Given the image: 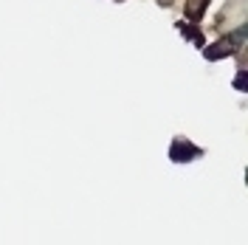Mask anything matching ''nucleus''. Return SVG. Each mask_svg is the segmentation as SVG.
<instances>
[{"label":"nucleus","instance_id":"1","mask_svg":"<svg viewBox=\"0 0 248 245\" xmlns=\"http://www.w3.org/2000/svg\"><path fill=\"white\" fill-rule=\"evenodd\" d=\"M203 150L201 147H195V144H189L186 138H175L172 141V150H170V158L175 164H189V161H195V158H201Z\"/></svg>","mask_w":248,"mask_h":245},{"label":"nucleus","instance_id":"2","mask_svg":"<svg viewBox=\"0 0 248 245\" xmlns=\"http://www.w3.org/2000/svg\"><path fill=\"white\" fill-rule=\"evenodd\" d=\"M234 51H237V48L232 46V40L223 37V40H217V43L203 46V57L209 62H220V60H226V57H234Z\"/></svg>","mask_w":248,"mask_h":245},{"label":"nucleus","instance_id":"3","mask_svg":"<svg viewBox=\"0 0 248 245\" xmlns=\"http://www.w3.org/2000/svg\"><path fill=\"white\" fill-rule=\"evenodd\" d=\"M209 3H212V0H186V6H184L186 20H189V23H201V17L206 15Z\"/></svg>","mask_w":248,"mask_h":245},{"label":"nucleus","instance_id":"4","mask_svg":"<svg viewBox=\"0 0 248 245\" xmlns=\"http://www.w3.org/2000/svg\"><path fill=\"white\" fill-rule=\"evenodd\" d=\"M178 31L184 34V37H189L195 46H201L203 48V43H206V37H203V31L198 29V26H189V23H178Z\"/></svg>","mask_w":248,"mask_h":245},{"label":"nucleus","instance_id":"5","mask_svg":"<svg viewBox=\"0 0 248 245\" xmlns=\"http://www.w3.org/2000/svg\"><path fill=\"white\" fill-rule=\"evenodd\" d=\"M229 40H232V46H234V48L243 46V43H246V23H243V26H237V29L229 34Z\"/></svg>","mask_w":248,"mask_h":245},{"label":"nucleus","instance_id":"6","mask_svg":"<svg viewBox=\"0 0 248 245\" xmlns=\"http://www.w3.org/2000/svg\"><path fill=\"white\" fill-rule=\"evenodd\" d=\"M246 77H248V71H246V68H240V74L234 77V88H237L240 93H246Z\"/></svg>","mask_w":248,"mask_h":245},{"label":"nucleus","instance_id":"7","mask_svg":"<svg viewBox=\"0 0 248 245\" xmlns=\"http://www.w3.org/2000/svg\"><path fill=\"white\" fill-rule=\"evenodd\" d=\"M119 3H122V0H119Z\"/></svg>","mask_w":248,"mask_h":245}]
</instances>
